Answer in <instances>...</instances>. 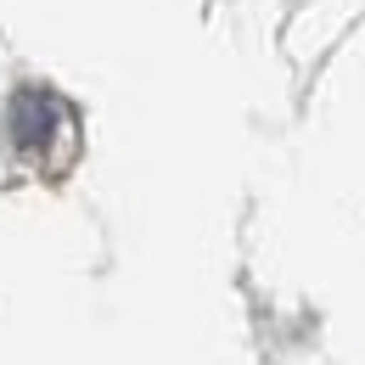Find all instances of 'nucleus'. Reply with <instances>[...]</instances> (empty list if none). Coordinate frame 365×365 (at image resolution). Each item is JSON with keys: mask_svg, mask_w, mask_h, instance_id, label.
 Masks as SVG:
<instances>
[{"mask_svg": "<svg viewBox=\"0 0 365 365\" xmlns=\"http://www.w3.org/2000/svg\"><path fill=\"white\" fill-rule=\"evenodd\" d=\"M62 124V101L51 91H17L11 96V140L23 158H40Z\"/></svg>", "mask_w": 365, "mask_h": 365, "instance_id": "obj_1", "label": "nucleus"}]
</instances>
